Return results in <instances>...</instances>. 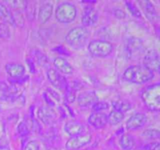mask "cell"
<instances>
[{"label": "cell", "mask_w": 160, "mask_h": 150, "mask_svg": "<svg viewBox=\"0 0 160 150\" xmlns=\"http://www.w3.org/2000/svg\"><path fill=\"white\" fill-rule=\"evenodd\" d=\"M154 78V73L144 65H132L123 72V78L134 84H142L148 82Z\"/></svg>", "instance_id": "6da1fadb"}, {"label": "cell", "mask_w": 160, "mask_h": 150, "mask_svg": "<svg viewBox=\"0 0 160 150\" xmlns=\"http://www.w3.org/2000/svg\"><path fill=\"white\" fill-rule=\"evenodd\" d=\"M141 98L147 109L153 112H160V83L145 88Z\"/></svg>", "instance_id": "7a4b0ae2"}, {"label": "cell", "mask_w": 160, "mask_h": 150, "mask_svg": "<svg viewBox=\"0 0 160 150\" xmlns=\"http://www.w3.org/2000/svg\"><path fill=\"white\" fill-rule=\"evenodd\" d=\"M90 38V31L84 26H78L72 28L66 34L67 43L74 49H80L87 44Z\"/></svg>", "instance_id": "3957f363"}, {"label": "cell", "mask_w": 160, "mask_h": 150, "mask_svg": "<svg viewBox=\"0 0 160 150\" xmlns=\"http://www.w3.org/2000/svg\"><path fill=\"white\" fill-rule=\"evenodd\" d=\"M77 8L70 2H62L56 7L55 16L58 22L61 23H70L77 17Z\"/></svg>", "instance_id": "277c9868"}, {"label": "cell", "mask_w": 160, "mask_h": 150, "mask_svg": "<svg viewBox=\"0 0 160 150\" xmlns=\"http://www.w3.org/2000/svg\"><path fill=\"white\" fill-rule=\"evenodd\" d=\"M91 55L95 57L104 58L111 54L113 46L111 42L106 40H92L88 45Z\"/></svg>", "instance_id": "5b68a950"}, {"label": "cell", "mask_w": 160, "mask_h": 150, "mask_svg": "<svg viewBox=\"0 0 160 150\" xmlns=\"http://www.w3.org/2000/svg\"><path fill=\"white\" fill-rule=\"evenodd\" d=\"M143 65L151 71H160V53L156 49L147 51L143 59Z\"/></svg>", "instance_id": "8992f818"}, {"label": "cell", "mask_w": 160, "mask_h": 150, "mask_svg": "<svg viewBox=\"0 0 160 150\" xmlns=\"http://www.w3.org/2000/svg\"><path fill=\"white\" fill-rule=\"evenodd\" d=\"M47 78L50 84L56 89L60 91H67L68 88V82L65 77L62 76L56 69L50 68L47 71Z\"/></svg>", "instance_id": "52a82bcc"}, {"label": "cell", "mask_w": 160, "mask_h": 150, "mask_svg": "<svg viewBox=\"0 0 160 150\" xmlns=\"http://www.w3.org/2000/svg\"><path fill=\"white\" fill-rule=\"evenodd\" d=\"M92 136L91 134H80L69 138L66 142L65 147L67 150H78L88 145L92 142Z\"/></svg>", "instance_id": "ba28073f"}, {"label": "cell", "mask_w": 160, "mask_h": 150, "mask_svg": "<svg viewBox=\"0 0 160 150\" xmlns=\"http://www.w3.org/2000/svg\"><path fill=\"white\" fill-rule=\"evenodd\" d=\"M37 114L39 120L45 125H52L56 121V112L49 106H41L38 109Z\"/></svg>", "instance_id": "9c48e42d"}, {"label": "cell", "mask_w": 160, "mask_h": 150, "mask_svg": "<svg viewBox=\"0 0 160 150\" xmlns=\"http://www.w3.org/2000/svg\"><path fill=\"white\" fill-rule=\"evenodd\" d=\"M98 101V97L95 92L87 91L78 96V102L81 107L88 108L93 106Z\"/></svg>", "instance_id": "30bf717a"}, {"label": "cell", "mask_w": 160, "mask_h": 150, "mask_svg": "<svg viewBox=\"0 0 160 150\" xmlns=\"http://www.w3.org/2000/svg\"><path fill=\"white\" fill-rule=\"evenodd\" d=\"M147 122V117L142 112H136L133 114L126 123L128 130H137L142 128Z\"/></svg>", "instance_id": "8fae6325"}, {"label": "cell", "mask_w": 160, "mask_h": 150, "mask_svg": "<svg viewBox=\"0 0 160 150\" xmlns=\"http://www.w3.org/2000/svg\"><path fill=\"white\" fill-rule=\"evenodd\" d=\"M98 14L96 9L92 6H86L83 12L82 19H81L84 27L87 28V27L92 26L98 21Z\"/></svg>", "instance_id": "7c38bea8"}, {"label": "cell", "mask_w": 160, "mask_h": 150, "mask_svg": "<svg viewBox=\"0 0 160 150\" xmlns=\"http://www.w3.org/2000/svg\"><path fill=\"white\" fill-rule=\"evenodd\" d=\"M88 123L95 129L104 128L108 123V116L102 112H94L89 116Z\"/></svg>", "instance_id": "4fadbf2b"}, {"label": "cell", "mask_w": 160, "mask_h": 150, "mask_svg": "<svg viewBox=\"0 0 160 150\" xmlns=\"http://www.w3.org/2000/svg\"><path fill=\"white\" fill-rule=\"evenodd\" d=\"M138 4L140 5L141 8L143 10L144 13H145V17H147L148 20L152 23H156L157 22L159 17H158V13L156 12V9L155 6H153L152 3L150 1H138Z\"/></svg>", "instance_id": "5bb4252c"}, {"label": "cell", "mask_w": 160, "mask_h": 150, "mask_svg": "<svg viewBox=\"0 0 160 150\" xmlns=\"http://www.w3.org/2000/svg\"><path fill=\"white\" fill-rule=\"evenodd\" d=\"M7 74L12 79H17L24 76L25 68L22 64L17 63V62H9L5 66Z\"/></svg>", "instance_id": "9a60e30c"}, {"label": "cell", "mask_w": 160, "mask_h": 150, "mask_svg": "<svg viewBox=\"0 0 160 150\" xmlns=\"http://www.w3.org/2000/svg\"><path fill=\"white\" fill-rule=\"evenodd\" d=\"M53 64L56 70L63 74H72L73 73V67L68 62L67 59L62 56H58L53 61Z\"/></svg>", "instance_id": "2e32d148"}, {"label": "cell", "mask_w": 160, "mask_h": 150, "mask_svg": "<svg viewBox=\"0 0 160 150\" xmlns=\"http://www.w3.org/2000/svg\"><path fill=\"white\" fill-rule=\"evenodd\" d=\"M53 12V6L50 2H46L40 7L38 15V20L41 24H45L51 18Z\"/></svg>", "instance_id": "e0dca14e"}, {"label": "cell", "mask_w": 160, "mask_h": 150, "mask_svg": "<svg viewBox=\"0 0 160 150\" xmlns=\"http://www.w3.org/2000/svg\"><path fill=\"white\" fill-rule=\"evenodd\" d=\"M65 131L71 137L80 135L82 134L83 131H84V127L81 123L75 120H70L66 123L65 127H64Z\"/></svg>", "instance_id": "ac0fdd59"}, {"label": "cell", "mask_w": 160, "mask_h": 150, "mask_svg": "<svg viewBox=\"0 0 160 150\" xmlns=\"http://www.w3.org/2000/svg\"><path fill=\"white\" fill-rule=\"evenodd\" d=\"M142 48V42L138 38L131 37L128 40L126 44V50L128 57H132L135 52L139 51Z\"/></svg>", "instance_id": "d6986e66"}, {"label": "cell", "mask_w": 160, "mask_h": 150, "mask_svg": "<svg viewBox=\"0 0 160 150\" xmlns=\"http://www.w3.org/2000/svg\"><path fill=\"white\" fill-rule=\"evenodd\" d=\"M0 18L4 21V23L12 26H16L12 12L6 5L2 2H0Z\"/></svg>", "instance_id": "ffe728a7"}, {"label": "cell", "mask_w": 160, "mask_h": 150, "mask_svg": "<svg viewBox=\"0 0 160 150\" xmlns=\"http://www.w3.org/2000/svg\"><path fill=\"white\" fill-rule=\"evenodd\" d=\"M120 145L123 150H132L135 145V141L131 134H123L120 138Z\"/></svg>", "instance_id": "44dd1931"}, {"label": "cell", "mask_w": 160, "mask_h": 150, "mask_svg": "<svg viewBox=\"0 0 160 150\" xmlns=\"http://www.w3.org/2000/svg\"><path fill=\"white\" fill-rule=\"evenodd\" d=\"M44 98H45V102L48 103L49 107H51V106H54L56 105V102H59L60 100V96L55 90L48 88L47 89L46 92L44 94Z\"/></svg>", "instance_id": "7402d4cb"}, {"label": "cell", "mask_w": 160, "mask_h": 150, "mask_svg": "<svg viewBox=\"0 0 160 150\" xmlns=\"http://www.w3.org/2000/svg\"><path fill=\"white\" fill-rule=\"evenodd\" d=\"M112 105L114 110L119 111L123 113L130 110L131 108V104L127 100H116L112 102Z\"/></svg>", "instance_id": "603a6c76"}, {"label": "cell", "mask_w": 160, "mask_h": 150, "mask_svg": "<svg viewBox=\"0 0 160 150\" xmlns=\"http://www.w3.org/2000/svg\"><path fill=\"white\" fill-rule=\"evenodd\" d=\"M124 118V114L123 112H120L117 110H112L108 116V123L111 125H117L122 122V120Z\"/></svg>", "instance_id": "cb8c5ba5"}, {"label": "cell", "mask_w": 160, "mask_h": 150, "mask_svg": "<svg viewBox=\"0 0 160 150\" xmlns=\"http://www.w3.org/2000/svg\"><path fill=\"white\" fill-rule=\"evenodd\" d=\"M8 6L13 9L14 11H20L21 12L23 9H25L26 7L27 2L23 1H8L6 2Z\"/></svg>", "instance_id": "d4e9b609"}, {"label": "cell", "mask_w": 160, "mask_h": 150, "mask_svg": "<svg viewBox=\"0 0 160 150\" xmlns=\"http://www.w3.org/2000/svg\"><path fill=\"white\" fill-rule=\"evenodd\" d=\"M33 58L34 59V60L37 61L39 65L43 66L46 64L47 62H48V59H47L45 55L43 54L42 52L39 51L38 49L34 50V52H33Z\"/></svg>", "instance_id": "484cf974"}, {"label": "cell", "mask_w": 160, "mask_h": 150, "mask_svg": "<svg viewBox=\"0 0 160 150\" xmlns=\"http://www.w3.org/2000/svg\"><path fill=\"white\" fill-rule=\"evenodd\" d=\"M10 29L7 23H0V38L3 39H9L10 38Z\"/></svg>", "instance_id": "4316f807"}, {"label": "cell", "mask_w": 160, "mask_h": 150, "mask_svg": "<svg viewBox=\"0 0 160 150\" xmlns=\"http://www.w3.org/2000/svg\"><path fill=\"white\" fill-rule=\"evenodd\" d=\"M142 135L148 139H158L160 138V131L157 129H148L145 130Z\"/></svg>", "instance_id": "83f0119b"}, {"label": "cell", "mask_w": 160, "mask_h": 150, "mask_svg": "<svg viewBox=\"0 0 160 150\" xmlns=\"http://www.w3.org/2000/svg\"><path fill=\"white\" fill-rule=\"evenodd\" d=\"M126 6L128 7V10L131 12L134 17H142V12L138 9V8L135 6L133 2H126Z\"/></svg>", "instance_id": "f1b7e54d"}, {"label": "cell", "mask_w": 160, "mask_h": 150, "mask_svg": "<svg viewBox=\"0 0 160 150\" xmlns=\"http://www.w3.org/2000/svg\"><path fill=\"white\" fill-rule=\"evenodd\" d=\"M109 108V103L106 102H102L98 101L93 106H92V109L94 112H102L103 110H106Z\"/></svg>", "instance_id": "f546056e"}, {"label": "cell", "mask_w": 160, "mask_h": 150, "mask_svg": "<svg viewBox=\"0 0 160 150\" xmlns=\"http://www.w3.org/2000/svg\"><path fill=\"white\" fill-rule=\"evenodd\" d=\"M25 10L27 12V16L29 18V20H33L35 15V9H34V5L33 2H27L26 7H25Z\"/></svg>", "instance_id": "4dcf8cb0"}, {"label": "cell", "mask_w": 160, "mask_h": 150, "mask_svg": "<svg viewBox=\"0 0 160 150\" xmlns=\"http://www.w3.org/2000/svg\"><path fill=\"white\" fill-rule=\"evenodd\" d=\"M17 131L21 136H25L29 133V125L26 121H22L17 128Z\"/></svg>", "instance_id": "1f68e13d"}, {"label": "cell", "mask_w": 160, "mask_h": 150, "mask_svg": "<svg viewBox=\"0 0 160 150\" xmlns=\"http://www.w3.org/2000/svg\"><path fill=\"white\" fill-rule=\"evenodd\" d=\"M23 150H40V147H39V144L36 141L32 140L30 141L25 146Z\"/></svg>", "instance_id": "d6a6232c"}, {"label": "cell", "mask_w": 160, "mask_h": 150, "mask_svg": "<svg viewBox=\"0 0 160 150\" xmlns=\"http://www.w3.org/2000/svg\"><path fill=\"white\" fill-rule=\"evenodd\" d=\"M112 13L113 15L117 17L119 20H123L126 17V13L124 12V11L122 10L121 9H119V8H115L112 10Z\"/></svg>", "instance_id": "836d02e7"}, {"label": "cell", "mask_w": 160, "mask_h": 150, "mask_svg": "<svg viewBox=\"0 0 160 150\" xmlns=\"http://www.w3.org/2000/svg\"><path fill=\"white\" fill-rule=\"evenodd\" d=\"M145 148L148 150H160V142H152L148 144L145 146Z\"/></svg>", "instance_id": "e575fe53"}, {"label": "cell", "mask_w": 160, "mask_h": 150, "mask_svg": "<svg viewBox=\"0 0 160 150\" xmlns=\"http://www.w3.org/2000/svg\"><path fill=\"white\" fill-rule=\"evenodd\" d=\"M9 88V87L7 85L6 83H5L4 81H0V92L2 93V95H3L6 93H7Z\"/></svg>", "instance_id": "d590c367"}, {"label": "cell", "mask_w": 160, "mask_h": 150, "mask_svg": "<svg viewBox=\"0 0 160 150\" xmlns=\"http://www.w3.org/2000/svg\"><path fill=\"white\" fill-rule=\"evenodd\" d=\"M54 51L57 52H59V54H61V55H67V54H69L68 52H67V50L66 49V48H64L63 46H58L57 48H54Z\"/></svg>", "instance_id": "8d00e7d4"}, {"label": "cell", "mask_w": 160, "mask_h": 150, "mask_svg": "<svg viewBox=\"0 0 160 150\" xmlns=\"http://www.w3.org/2000/svg\"><path fill=\"white\" fill-rule=\"evenodd\" d=\"M27 62H28V67H29L30 70H31L32 73H34V62H32V60H31V59H27Z\"/></svg>", "instance_id": "74e56055"}, {"label": "cell", "mask_w": 160, "mask_h": 150, "mask_svg": "<svg viewBox=\"0 0 160 150\" xmlns=\"http://www.w3.org/2000/svg\"><path fill=\"white\" fill-rule=\"evenodd\" d=\"M0 150H10L8 146H0Z\"/></svg>", "instance_id": "f35d334b"}, {"label": "cell", "mask_w": 160, "mask_h": 150, "mask_svg": "<svg viewBox=\"0 0 160 150\" xmlns=\"http://www.w3.org/2000/svg\"><path fill=\"white\" fill-rule=\"evenodd\" d=\"M156 33H157L158 37H159V38L160 39V28H156Z\"/></svg>", "instance_id": "ab89813d"}, {"label": "cell", "mask_w": 160, "mask_h": 150, "mask_svg": "<svg viewBox=\"0 0 160 150\" xmlns=\"http://www.w3.org/2000/svg\"><path fill=\"white\" fill-rule=\"evenodd\" d=\"M141 150H148V149H147V148H142V149H141Z\"/></svg>", "instance_id": "60d3db41"}, {"label": "cell", "mask_w": 160, "mask_h": 150, "mask_svg": "<svg viewBox=\"0 0 160 150\" xmlns=\"http://www.w3.org/2000/svg\"><path fill=\"white\" fill-rule=\"evenodd\" d=\"M159 73H160V71H159Z\"/></svg>", "instance_id": "b9f144b4"}]
</instances>
